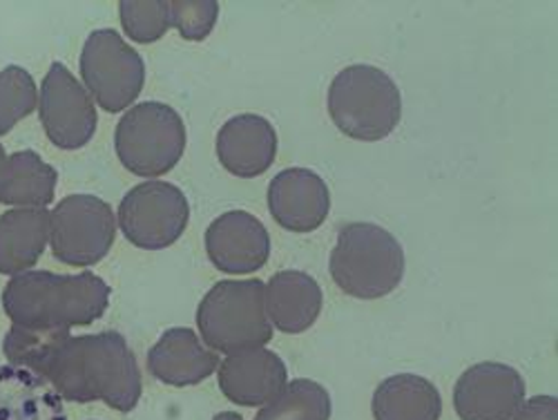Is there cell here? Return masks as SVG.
<instances>
[{
	"mask_svg": "<svg viewBox=\"0 0 558 420\" xmlns=\"http://www.w3.org/2000/svg\"><path fill=\"white\" fill-rule=\"evenodd\" d=\"M329 271L333 283L347 296L378 300L400 287L404 277V251L383 226L353 221L338 232Z\"/></svg>",
	"mask_w": 558,
	"mask_h": 420,
	"instance_id": "3",
	"label": "cell"
},
{
	"mask_svg": "<svg viewBox=\"0 0 558 420\" xmlns=\"http://www.w3.org/2000/svg\"><path fill=\"white\" fill-rule=\"evenodd\" d=\"M59 175L52 166L45 164L36 153L23 151L10 157V168L0 204L19 208H45L54 200Z\"/></svg>",
	"mask_w": 558,
	"mask_h": 420,
	"instance_id": "20",
	"label": "cell"
},
{
	"mask_svg": "<svg viewBox=\"0 0 558 420\" xmlns=\"http://www.w3.org/2000/svg\"><path fill=\"white\" fill-rule=\"evenodd\" d=\"M38 108L45 134L57 148L78 151L97 132L95 101L63 63L45 74Z\"/></svg>",
	"mask_w": 558,
	"mask_h": 420,
	"instance_id": "10",
	"label": "cell"
},
{
	"mask_svg": "<svg viewBox=\"0 0 558 420\" xmlns=\"http://www.w3.org/2000/svg\"><path fill=\"white\" fill-rule=\"evenodd\" d=\"M189 217V200L168 181L134 185L119 206V226L125 240L148 251L172 247L183 236Z\"/></svg>",
	"mask_w": 558,
	"mask_h": 420,
	"instance_id": "9",
	"label": "cell"
},
{
	"mask_svg": "<svg viewBox=\"0 0 558 420\" xmlns=\"http://www.w3.org/2000/svg\"><path fill=\"white\" fill-rule=\"evenodd\" d=\"M206 251L221 273L251 275L266 264L270 255V236L255 215L230 211L208 226Z\"/></svg>",
	"mask_w": 558,
	"mask_h": 420,
	"instance_id": "12",
	"label": "cell"
},
{
	"mask_svg": "<svg viewBox=\"0 0 558 420\" xmlns=\"http://www.w3.org/2000/svg\"><path fill=\"white\" fill-rule=\"evenodd\" d=\"M331 396L322 385L308 379L287 383L275 400L264 405L255 420H329Z\"/></svg>",
	"mask_w": 558,
	"mask_h": 420,
	"instance_id": "21",
	"label": "cell"
},
{
	"mask_svg": "<svg viewBox=\"0 0 558 420\" xmlns=\"http://www.w3.org/2000/svg\"><path fill=\"white\" fill-rule=\"evenodd\" d=\"M371 411L376 420H440L442 398L427 379L398 373L378 385Z\"/></svg>",
	"mask_w": 558,
	"mask_h": 420,
	"instance_id": "19",
	"label": "cell"
},
{
	"mask_svg": "<svg viewBox=\"0 0 558 420\" xmlns=\"http://www.w3.org/2000/svg\"><path fill=\"white\" fill-rule=\"evenodd\" d=\"M148 369L170 387H191L210 379L219 369L217 351L204 347L193 329H168L148 353Z\"/></svg>",
	"mask_w": 558,
	"mask_h": 420,
	"instance_id": "16",
	"label": "cell"
},
{
	"mask_svg": "<svg viewBox=\"0 0 558 420\" xmlns=\"http://www.w3.org/2000/svg\"><path fill=\"white\" fill-rule=\"evenodd\" d=\"M277 155V132L259 115H238L228 119L217 134V157L235 177L264 175Z\"/></svg>",
	"mask_w": 558,
	"mask_h": 420,
	"instance_id": "15",
	"label": "cell"
},
{
	"mask_svg": "<svg viewBox=\"0 0 558 420\" xmlns=\"http://www.w3.org/2000/svg\"><path fill=\"white\" fill-rule=\"evenodd\" d=\"M38 373L72 403L101 400L117 411H132L142 398V371L117 332L68 336Z\"/></svg>",
	"mask_w": 558,
	"mask_h": 420,
	"instance_id": "1",
	"label": "cell"
},
{
	"mask_svg": "<svg viewBox=\"0 0 558 420\" xmlns=\"http://www.w3.org/2000/svg\"><path fill=\"white\" fill-rule=\"evenodd\" d=\"M110 304V287L95 273L57 275L25 271L10 279L3 307L14 326L38 332H70L97 322Z\"/></svg>",
	"mask_w": 558,
	"mask_h": 420,
	"instance_id": "2",
	"label": "cell"
},
{
	"mask_svg": "<svg viewBox=\"0 0 558 420\" xmlns=\"http://www.w3.org/2000/svg\"><path fill=\"white\" fill-rule=\"evenodd\" d=\"M264 289L262 279H223L206 293L197 309V326L208 349L230 356L270 343L272 324Z\"/></svg>",
	"mask_w": 558,
	"mask_h": 420,
	"instance_id": "5",
	"label": "cell"
},
{
	"mask_svg": "<svg viewBox=\"0 0 558 420\" xmlns=\"http://www.w3.org/2000/svg\"><path fill=\"white\" fill-rule=\"evenodd\" d=\"M219 16L215 0H174L170 3V25L179 29L185 40H204Z\"/></svg>",
	"mask_w": 558,
	"mask_h": 420,
	"instance_id": "24",
	"label": "cell"
},
{
	"mask_svg": "<svg viewBox=\"0 0 558 420\" xmlns=\"http://www.w3.org/2000/svg\"><path fill=\"white\" fill-rule=\"evenodd\" d=\"M8 168H10V157L5 153V148L0 146V189H3L5 177H8Z\"/></svg>",
	"mask_w": 558,
	"mask_h": 420,
	"instance_id": "26",
	"label": "cell"
},
{
	"mask_svg": "<svg viewBox=\"0 0 558 420\" xmlns=\"http://www.w3.org/2000/svg\"><path fill=\"white\" fill-rule=\"evenodd\" d=\"M119 161L138 177L170 172L185 151V125L166 104L148 101L130 108L114 132Z\"/></svg>",
	"mask_w": 558,
	"mask_h": 420,
	"instance_id": "6",
	"label": "cell"
},
{
	"mask_svg": "<svg viewBox=\"0 0 558 420\" xmlns=\"http://www.w3.org/2000/svg\"><path fill=\"white\" fill-rule=\"evenodd\" d=\"M121 23L134 43H157L170 25V3L166 0H123Z\"/></svg>",
	"mask_w": 558,
	"mask_h": 420,
	"instance_id": "23",
	"label": "cell"
},
{
	"mask_svg": "<svg viewBox=\"0 0 558 420\" xmlns=\"http://www.w3.org/2000/svg\"><path fill=\"white\" fill-rule=\"evenodd\" d=\"M38 106V92L32 74L19 65L0 72V136L19 121L29 117Z\"/></svg>",
	"mask_w": 558,
	"mask_h": 420,
	"instance_id": "22",
	"label": "cell"
},
{
	"mask_svg": "<svg viewBox=\"0 0 558 420\" xmlns=\"http://www.w3.org/2000/svg\"><path fill=\"white\" fill-rule=\"evenodd\" d=\"M114 238V213L95 195H70L50 213L52 253L68 266L101 262L110 253Z\"/></svg>",
	"mask_w": 558,
	"mask_h": 420,
	"instance_id": "8",
	"label": "cell"
},
{
	"mask_svg": "<svg viewBox=\"0 0 558 420\" xmlns=\"http://www.w3.org/2000/svg\"><path fill=\"white\" fill-rule=\"evenodd\" d=\"M215 420H244V418L240 413H235V411H221V413L215 416Z\"/></svg>",
	"mask_w": 558,
	"mask_h": 420,
	"instance_id": "27",
	"label": "cell"
},
{
	"mask_svg": "<svg viewBox=\"0 0 558 420\" xmlns=\"http://www.w3.org/2000/svg\"><path fill=\"white\" fill-rule=\"evenodd\" d=\"M81 76L89 97L106 112L130 108L146 83V65L138 52L114 29L92 32L81 52Z\"/></svg>",
	"mask_w": 558,
	"mask_h": 420,
	"instance_id": "7",
	"label": "cell"
},
{
	"mask_svg": "<svg viewBox=\"0 0 558 420\" xmlns=\"http://www.w3.org/2000/svg\"><path fill=\"white\" fill-rule=\"evenodd\" d=\"M268 320L289 336L304 334L322 313V289L304 271H277L264 289Z\"/></svg>",
	"mask_w": 558,
	"mask_h": 420,
	"instance_id": "17",
	"label": "cell"
},
{
	"mask_svg": "<svg viewBox=\"0 0 558 420\" xmlns=\"http://www.w3.org/2000/svg\"><path fill=\"white\" fill-rule=\"evenodd\" d=\"M329 115L347 136L357 142H383L400 123V89L376 65H349L331 81Z\"/></svg>",
	"mask_w": 558,
	"mask_h": 420,
	"instance_id": "4",
	"label": "cell"
},
{
	"mask_svg": "<svg viewBox=\"0 0 558 420\" xmlns=\"http://www.w3.org/2000/svg\"><path fill=\"white\" fill-rule=\"evenodd\" d=\"M268 211L282 228L311 232L329 217V185L308 168L282 170L268 185Z\"/></svg>",
	"mask_w": 558,
	"mask_h": 420,
	"instance_id": "13",
	"label": "cell"
},
{
	"mask_svg": "<svg viewBox=\"0 0 558 420\" xmlns=\"http://www.w3.org/2000/svg\"><path fill=\"white\" fill-rule=\"evenodd\" d=\"M509 420H558V400L556 396H534L523 400Z\"/></svg>",
	"mask_w": 558,
	"mask_h": 420,
	"instance_id": "25",
	"label": "cell"
},
{
	"mask_svg": "<svg viewBox=\"0 0 558 420\" xmlns=\"http://www.w3.org/2000/svg\"><path fill=\"white\" fill-rule=\"evenodd\" d=\"M523 400V376L502 362L470 367L453 387V407L460 420H509Z\"/></svg>",
	"mask_w": 558,
	"mask_h": 420,
	"instance_id": "11",
	"label": "cell"
},
{
	"mask_svg": "<svg viewBox=\"0 0 558 420\" xmlns=\"http://www.w3.org/2000/svg\"><path fill=\"white\" fill-rule=\"evenodd\" d=\"M289 383L284 360L270 349L255 347L230 353L219 362V387L223 396L242 407H264Z\"/></svg>",
	"mask_w": 558,
	"mask_h": 420,
	"instance_id": "14",
	"label": "cell"
},
{
	"mask_svg": "<svg viewBox=\"0 0 558 420\" xmlns=\"http://www.w3.org/2000/svg\"><path fill=\"white\" fill-rule=\"evenodd\" d=\"M48 242V208H12L0 215V273H25L43 255Z\"/></svg>",
	"mask_w": 558,
	"mask_h": 420,
	"instance_id": "18",
	"label": "cell"
}]
</instances>
